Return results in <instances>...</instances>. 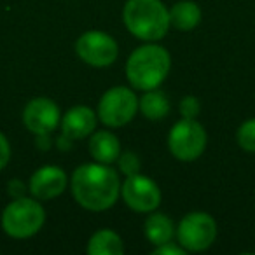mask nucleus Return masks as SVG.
I'll return each mask as SVG.
<instances>
[{"label": "nucleus", "instance_id": "obj_1", "mask_svg": "<svg viewBox=\"0 0 255 255\" xmlns=\"http://www.w3.org/2000/svg\"><path fill=\"white\" fill-rule=\"evenodd\" d=\"M119 189L117 173L102 164H82L72 177V192L75 201L91 212L110 208L119 196Z\"/></svg>", "mask_w": 255, "mask_h": 255}, {"label": "nucleus", "instance_id": "obj_2", "mask_svg": "<svg viewBox=\"0 0 255 255\" xmlns=\"http://www.w3.org/2000/svg\"><path fill=\"white\" fill-rule=\"evenodd\" d=\"M123 18L128 30L143 40L163 39L170 28V12L161 0H128Z\"/></svg>", "mask_w": 255, "mask_h": 255}, {"label": "nucleus", "instance_id": "obj_3", "mask_svg": "<svg viewBox=\"0 0 255 255\" xmlns=\"http://www.w3.org/2000/svg\"><path fill=\"white\" fill-rule=\"evenodd\" d=\"M170 54L161 46H142L129 56L126 63L128 81L133 88L149 91L164 81L170 72Z\"/></svg>", "mask_w": 255, "mask_h": 255}, {"label": "nucleus", "instance_id": "obj_4", "mask_svg": "<svg viewBox=\"0 0 255 255\" xmlns=\"http://www.w3.org/2000/svg\"><path fill=\"white\" fill-rule=\"evenodd\" d=\"M46 213L39 201L18 198L2 213V227L12 238L33 236L42 227Z\"/></svg>", "mask_w": 255, "mask_h": 255}, {"label": "nucleus", "instance_id": "obj_5", "mask_svg": "<svg viewBox=\"0 0 255 255\" xmlns=\"http://www.w3.org/2000/svg\"><path fill=\"white\" fill-rule=\"evenodd\" d=\"M168 145L177 159L194 161L203 154L206 145V133L194 119H182L168 136Z\"/></svg>", "mask_w": 255, "mask_h": 255}, {"label": "nucleus", "instance_id": "obj_6", "mask_svg": "<svg viewBox=\"0 0 255 255\" xmlns=\"http://www.w3.org/2000/svg\"><path fill=\"white\" fill-rule=\"evenodd\" d=\"M138 110V100L128 88H112L102 96L98 105V116L103 124L110 128L124 126L135 117Z\"/></svg>", "mask_w": 255, "mask_h": 255}, {"label": "nucleus", "instance_id": "obj_7", "mask_svg": "<svg viewBox=\"0 0 255 255\" xmlns=\"http://www.w3.org/2000/svg\"><path fill=\"white\" fill-rule=\"evenodd\" d=\"M177 236L185 250L189 252L206 250L217 236L215 220L208 213H203V212L189 213L178 224Z\"/></svg>", "mask_w": 255, "mask_h": 255}, {"label": "nucleus", "instance_id": "obj_8", "mask_svg": "<svg viewBox=\"0 0 255 255\" xmlns=\"http://www.w3.org/2000/svg\"><path fill=\"white\" fill-rule=\"evenodd\" d=\"M79 58L93 67H107L117 58V44L103 32H88L75 42Z\"/></svg>", "mask_w": 255, "mask_h": 255}, {"label": "nucleus", "instance_id": "obj_9", "mask_svg": "<svg viewBox=\"0 0 255 255\" xmlns=\"http://www.w3.org/2000/svg\"><path fill=\"white\" fill-rule=\"evenodd\" d=\"M123 199L135 212H154L161 203L159 187L150 178L142 175H128L123 184Z\"/></svg>", "mask_w": 255, "mask_h": 255}, {"label": "nucleus", "instance_id": "obj_10", "mask_svg": "<svg viewBox=\"0 0 255 255\" xmlns=\"http://www.w3.org/2000/svg\"><path fill=\"white\" fill-rule=\"evenodd\" d=\"M60 109L49 98H35L25 107L23 123L35 135H47L58 126Z\"/></svg>", "mask_w": 255, "mask_h": 255}, {"label": "nucleus", "instance_id": "obj_11", "mask_svg": "<svg viewBox=\"0 0 255 255\" xmlns=\"http://www.w3.org/2000/svg\"><path fill=\"white\" fill-rule=\"evenodd\" d=\"M67 187V175L61 168L44 166L37 170L30 178V192L37 199H53L65 191Z\"/></svg>", "mask_w": 255, "mask_h": 255}, {"label": "nucleus", "instance_id": "obj_12", "mask_svg": "<svg viewBox=\"0 0 255 255\" xmlns=\"http://www.w3.org/2000/svg\"><path fill=\"white\" fill-rule=\"evenodd\" d=\"M96 128V116L88 107H74L63 117V136L68 140H79L93 133Z\"/></svg>", "mask_w": 255, "mask_h": 255}, {"label": "nucleus", "instance_id": "obj_13", "mask_svg": "<svg viewBox=\"0 0 255 255\" xmlns=\"http://www.w3.org/2000/svg\"><path fill=\"white\" fill-rule=\"evenodd\" d=\"M89 152L96 161L103 164H110L119 157V140L110 131H98L89 140Z\"/></svg>", "mask_w": 255, "mask_h": 255}, {"label": "nucleus", "instance_id": "obj_14", "mask_svg": "<svg viewBox=\"0 0 255 255\" xmlns=\"http://www.w3.org/2000/svg\"><path fill=\"white\" fill-rule=\"evenodd\" d=\"M124 252L123 241L114 231L103 229L98 231L89 240L88 254L89 255H121Z\"/></svg>", "mask_w": 255, "mask_h": 255}, {"label": "nucleus", "instance_id": "obj_15", "mask_svg": "<svg viewBox=\"0 0 255 255\" xmlns=\"http://www.w3.org/2000/svg\"><path fill=\"white\" fill-rule=\"evenodd\" d=\"M143 229H145V236L154 245L168 243L173 236V222L163 213H150L147 217Z\"/></svg>", "mask_w": 255, "mask_h": 255}, {"label": "nucleus", "instance_id": "obj_16", "mask_svg": "<svg viewBox=\"0 0 255 255\" xmlns=\"http://www.w3.org/2000/svg\"><path fill=\"white\" fill-rule=\"evenodd\" d=\"M201 19V11L194 2H178L171 7L170 11V23L178 30H192Z\"/></svg>", "mask_w": 255, "mask_h": 255}, {"label": "nucleus", "instance_id": "obj_17", "mask_svg": "<svg viewBox=\"0 0 255 255\" xmlns=\"http://www.w3.org/2000/svg\"><path fill=\"white\" fill-rule=\"evenodd\" d=\"M140 109H142L143 116H145L147 119L157 121V119H163L168 114V110H170V102H168L166 95H164L163 91H157V89L154 88V89H149L147 95L142 98Z\"/></svg>", "mask_w": 255, "mask_h": 255}, {"label": "nucleus", "instance_id": "obj_18", "mask_svg": "<svg viewBox=\"0 0 255 255\" xmlns=\"http://www.w3.org/2000/svg\"><path fill=\"white\" fill-rule=\"evenodd\" d=\"M238 143L245 150L255 152V119H250L238 129Z\"/></svg>", "mask_w": 255, "mask_h": 255}, {"label": "nucleus", "instance_id": "obj_19", "mask_svg": "<svg viewBox=\"0 0 255 255\" xmlns=\"http://www.w3.org/2000/svg\"><path fill=\"white\" fill-rule=\"evenodd\" d=\"M119 166L126 175H135L140 168V161L135 152H124L119 157Z\"/></svg>", "mask_w": 255, "mask_h": 255}, {"label": "nucleus", "instance_id": "obj_20", "mask_svg": "<svg viewBox=\"0 0 255 255\" xmlns=\"http://www.w3.org/2000/svg\"><path fill=\"white\" fill-rule=\"evenodd\" d=\"M180 110H182V116L185 117V119H192V117L196 116V114L199 112V103L196 98H192V96H187V98L182 100L180 103Z\"/></svg>", "mask_w": 255, "mask_h": 255}, {"label": "nucleus", "instance_id": "obj_21", "mask_svg": "<svg viewBox=\"0 0 255 255\" xmlns=\"http://www.w3.org/2000/svg\"><path fill=\"white\" fill-rule=\"evenodd\" d=\"M9 157H11V147H9L7 138L0 133V170L9 163Z\"/></svg>", "mask_w": 255, "mask_h": 255}, {"label": "nucleus", "instance_id": "obj_22", "mask_svg": "<svg viewBox=\"0 0 255 255\" xmlns=\"http://www.w3.org/2000/svg\"><path fill=\"white\" fill-rule=\"evenodd\" d=\"M154 255H161V254H164V255H168V254H171V255H184V247H175V245H171L170 241L168 243H163V245H159V248H156V250L152 252Z\"/></svg>", "mask_w": 255, "mask_h": 255}]
</instances>
